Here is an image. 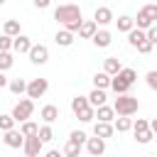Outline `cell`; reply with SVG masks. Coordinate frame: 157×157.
<instances>
[{"mask_svg": "<svg viewBox=\"0 0 157 157\" xmlns=\"http://www.w3.org/2000/svg\"><path fill=\"white\" fill-rule=\"evenodd\" d=\"M103 71H105L108 76H118V74L123 71V64H120V59H118V56H108V59L103 61Z\"/></svg>", "mask_w": 157, "mask_h": 157, "instance_id": "cell-12", "label": "cell"}, {"mask_svg": "<svg viewBox=\"0 0 157 157\" xmlns=\"http://www.w3.org/2000/svg\"><path fill=\"white\" fill-rule=\"evenodd\" d=\"M96 32H98V25L93 20H83L81 27H78V37H83V39H93Z\"/></svg>", "mask_w": 157, "mask_h": 157, "instance_id": "cell-13", "label": "cell"}, {"mask_svg": "<svg viewBox=\"0 0 157 157\" xmlns=\"http://www.w3.org/2000/svg\"><path fill=\"white\" fill-rule=\"evenodd\" d=\"M7 86H10V91H12L15 96H22V93H27V81H25V78H12Z\"/></svg>", "mask_w": 157, "mask_h": 157, "instance_id": "cell-28", "label": "cell"}, {"mask_svg": "<svg viewBox=\"0 0 157 157\" xmlns=\"http://www.w3.org/2000/svg\"><path fill=\"white\" fill-rule=\"evenodd\" d=\"M140 10H142V12H145L152 22H157V2H147V5H142Z\"/></svg>", "mask_w": 157, "mask_h": 157, "instance_id": "cell-33", "label": "cell"}, {"mask_svg": "<svg viewBox=\"0 0 157 157\" xmlns=\"http://www.w3.org/2000/svg\"><path fill=\"white\" fill-rule=\"evenodd\" d=\"M47 88H49V81L47 78H32L29 83H27V98H42L44 93H47Z\"/></svg>", "mask_w": 157, "mask_h": 157, "instance_id": "cell-4", "label": "cell"}, {"mask_svg": "<svg viewBox=\"0 0 157 157\" xmlns=\"http://www.w3.org/2000/svg\"><path fill=\"white\" fill-rule=\"evenodd\" d=\"M98 49H105V47H110V42H113V34L108 32V29H98L96 34H93V39H91Z\"/></svg>", "mask_w": 157, "mask_h": 157, "instance_id": "cell-10", "label": "cell"}, {"mask_svg": "<svg viewBox=\"0 0 157 157\" xmlns=\"http://www.w3.org/2000/svg\"><path fill=\"white\" fill-rule=\"evenodd\" d=\"M105 91H101V88H93L91 93H88V103H91V108H101V105H105Z\"/></svg>", "mask_w": 157, "mask_h": 157, "instance_id": "cell-17", "label": "cell"}, {"mask_svg": "<svg viewBox=\"0 0 157 157\" xmlns=\"http://www.w3.org/2000/svg\"><path fill=\"white\" fill-rule=\"evenodd\" d=\"M12 64H15L12 54H10V52H0V71L5 74L7 69H12Z\"/></svg>", "mask_w": 157, "mask_h": 157, "instance_id": "cell-30", "label": "cell"}, {"mask_svg": "<svg viewBox=\"0 0 157 157\" xmlns=\"http://www.w3.org/2000/svg\"><path fill=\"white\" fill-rule=\"evenodd\" d=\"M81 147H83V145H78V142L69 140V142L64 145V155H66V157H78V155H81Z\"/></svg>", "mask_w": 157, "mask_h": 157, "instance_id": "cell-29", "label": "cell"}, {"mask_svg": "<svg viewBox=\"0 0 157 157\" xmlns=\"http://www.w3.org/2000/svg\"><path fill=\"white\" fill-rule=\"evenodd\" d=\"M96 118H98V123H110V120H115L113 105H101V108H96Z\"/></svg>", "mask_w": 157, "mask_h": 157, "instance_id": "cell-19", "label": "cell"}, {"mask_svg": "<svg viewBox=\"0 0 157 157\" xmlns=\"http://www.w3.org/2000/svg\"><path fill=\"white\" fill-rule=\"evenodd\" d=\"M150 2H157V0H150Z\"/></svg>", "mask_w": 157, "mask_h": 157, "instance_id": "cell-48", "label": "cell"}, {"mask_svg": "<svg viewBox=\"0 0 157 157\" xmlns=\"http://www.w3.org/2000/svg\"><path fill=\"white\" fill-rule=\"evenodd\" d=\"M0 5H5V0H0Z\"/></svg>", "mask_w": 157, "mask_h": 157, "instance_id": "cell-47", "label": "cell"}, {"mask_svg": "<svg viewBox=\"0 0 157 157\" xmlns=\"http://www.w3.org/2000/svg\"><path fill=\"white\" fill-rule=\"evenodd\" d=\"M86 108H91L88 96H76V98H71V110H74V115H81Z\"/></svg>", "mask_w": 157, "mask_h": 157, "instance_id": "cell-18", "label": "cell"}, {"mask_svg": "<svg viewBox=\"0 0 157 157\" xmlns=\"http://www.w3.org/2000/svg\"><path fill=\"white\" fill-rule=\"evenodd\" d=\"M152 137H155V132H152L150 128H147V130H142V132H135V140H137L140 145H147Z\"/></svg>", "mask_w": 157, "mask_h": 157, "instance_id": "cell-35", "label": "cell"}, {"mask_svg": "<svg viewBox=\"0 0 157 157\" xmlns=\"http://www.w3.org/2000/svg\"><path fill=\"white\" fill-rule=\"evenodd\" d=\"M113 128H115L118 132H128V130H132V118H128V115H118Z\"/></svg>", "mask_w": 157, "mask_h": 157, "instance_id": "cell-25", "label": "cell"}, {"mask_svg": "<svg viewBox=\"0 0 157 157\" xmlns=\"http://www.w3.org/2000/svg\"><path fill=\"white\" fill-rule=\"evenodd\" d=\"M152 25H155V22H152V20H150L142 10H140V12H137V17H135V27H137V29H142V32H147Z\"/></svg>", "mask_w": 157, "mask_h": 157, "instance_id": "cell-27", "label": "cell"}, {"mask_svg": "<svg viewBox=\"0 0 157 157\" xmlns=\"http://www.w3.org/2000/svg\"><path fill=\"white\" fill-rule=\"evenodd\" d=\"M12 37H7V34H0V52H10L12 49Z\"/></svg>", "mask_w": 157, "mask_h": 157, "instance_id": "cell-39", "label": "cell"}, {"mask_svg": "<svg viewBox=\"0 0 157 157\" xmlns=\"http://www.w3.org/2000/svg\"><path fill=\"white\" fill-rule=\"evenodd\" d=\"M113 132H115V128H113V123H98L96 120V125H93V135L96 137H113Z\"/></svg>", "mask_w": 157, "mask_h": 157, "instance_id": "cell-15", "label": "cell"}, {"mask_svg": "<svg viewBox=\"0 0 157 157\" xmlns=\"http://www.w3.org/2000/svg\"><path fill=\"white\" fill-rule=\"evenodd\" d=\"M150 128V123L145 120V118H137V120H132V132H142V130H147Z\"/></svg>", "mask_w": 157, "mask_h": 157, "instance_id": "cell-37", "label": "cell"}, {"mask_svg": "<svg viewBox=\"0 0 157 157\" xmlns=\"http://www.w3.org/2000/svg\"><path fill=\"white\" fill-rule=\"evenodd\" d=\"M76 118H78L81 123H91V120L96 118V108H86V110H83L81 115H76Z\"/></svg>", "mask_w": 157, "mask_h": 157, "instance_id": "cell-36", "label": "cell"}, {"mask_svg": "<svg viewBox=\"0 0 157 157\" xmlns=\"http://www.w3.org/2000/svg\"><path fill=\"white\" fill-rule=\"evenodd\" d=\"M120 76H123V78H125V81L132 86V83H135V78H137V71H135V69H130V66H123Z\"/></svg>", "mask_w": 157, "mask_h": 157, "instance_id": "cell-34", "label": "cell"}, {"mask_svg": "<svg viewBox=\"0 0 157 157\" xmlns=\"http://www.w3.org/2000/svg\"><path fill=\"white\" fill-rule=\"evenodd\" d=\"M152 47H155V44H152L150 39H145V42L137 47V52H140V54H150V52H152Z\"/></svg>", "mask_w": 157, "mask_h": 157, "instance_id": "cell-41", "label": "cell"}, {"mask_svg": "<svg viewBox=\"0 0 157 157\" xmlns=\"http://www.w3.org/2000/svg\"><path fill=\"white\" fill-rule=\"evenodd\" d=\"M20 132H22L25 137H34V135H39V125H37L34 120H27V123L20 125Z\"/></svg>", "mask_w": 157, "mask_h": 157, "instance_id": "cell-26", "label": "cell"}, {"mask_svg": "<svg viewBox=\"0 0 157 157\" xmlns=\"http://www.w3.org/2000/svg\"><path fill=\"white\" fill-rule=\"evenodd\" d=\"M147 39H150L152 44H157V25H152V27L147 29Z\"/></svg>", "mask_w": 157, "mask_h": 157, "instance_id": "cell-42", "label": "cell"}, {"mask_svg": "<svg viewBox=\"0 0 157 157\" xmlns=\"http://www.w3.org/2000/svg\"><path fill=\"white\" fill-rule=\"evenodd\" d=\"M39 118H42L47 125H52V123L59 118V108H56V105H52V103H47V105L39 110Z\"/></svg>", "mask_w": 157, "mask_h": 157, "instance_id": "cell-14", "label": "cell"}, {"mask_svg": "<svg viewBox=\"0 0 157 157\" xmlns=\"http://www.w3.org/2000/svg\"><path fill=\"white\" fill-rule=\"evenodd\" d=\"M145 81H147V86H150L152 91H157V71H155V69H152V71H147Z\"/></svg>", "mask_w": 157, "mask_h": 157, "instance_id": "cell-40", "label": "cell"}, {"mask_svg": "<svg viewBox=\"0 0 157 157\" xmlns=\"http://www.w3.org/2000/svg\"><path fill=\"white\" fill-rule=\"evenodd\" d=\"M54 42H56L59 47H71V44H74V34H71L69 29H59V32L54 34Z\"/></svg>", "mask_w": 157, "mask_h": 157, "instance_id": "cell-20", "label": "cell"}, {"mask_svg": "<svg viewBox=\"0 0 157 157\" xmlns=\"http://www.w3.org/2000/svg\"><path fill=\"white\" fill-rule=\"evenodd\" d=\"M115 25H118L120 32H132V29H135V20H132L130 15H120V17L115 20Z\"/></svg>", "mask_w": 157, "mask_h": 157, "instance_id": "cell-22", "label": "cell"}, {"mask_svg": "<svg viewBox=\"0 0 157 157\" xmlns=\"http://www.w3.org/2000/svg\"><path fill=\"white\" fill-rule=\"evenodd\" d=\"M69 140H74V142H78V145H86V140H88V137H86V132H83V130H74V132L69 135Z\"/></svg>", "mask_w": 157, "mask_h": 157, "instance_id": "cell-38", "label": "cell"}, {"mask_svg": "<svg viewBox=\"0 0 157 157\" xmlns=\"http://www.w3.org/2000/svg\"><path fill=\"white\" fill-rule=\"evenodd\" d=\"M86 152H88L91 157H101V155L105 152V140H103V137H96V135L88 137V140H86Z\"/></svg>", "mask_w": 157, "mask_h": 157, "instance_id": "cell-6", "label": "cell"}, {"mask_svg": "<svg viewBox=\"0 0 157 157\" xmlns=\"http://www.w3.org/2000/svg\"><path fill=\"white\" fill-rule=\"evenodd\" d=\"M93 22L101 25V27L110 25V22H113V10H110V7H96V12H93Z\"/></svg>", "mask_w": 157, "mask_h": 157, "instance_id": "cell-8", "label": "cell"}, {"mask_svg": "<svg viewBox=\"0 0 157 157\" xmlns=\"http://www.w3.org/2000/svg\"><path fill=\"white\" fill-rule=\"evenodd\" d=\"M110 78H113V76H108L105 71H98V74L93 76V88H101V91H105V88L110 86Z\"/></svg>", "mask_w": 157, "mask_h": 157, "instance_id": "cell-23", "label": "cell"}, {"mask_svg": "<svg viewBox=\"0 0 157 157\" xmlns=\"http://www.w3.org/2000/svg\"><path fill=\"white\" fill-rule=\"evenodd\" d=\"M110 88L115 91V96H123V93H128V91H130V83L118 74V76H113V78H110Z\"/></svg>", "mask_w": 157, "mask_h": 157, "instance_id": "cell-16", "label": "cell"}, {"mask_svg": "<svg viewBox=\"0 0 157 157\" xmlns=\"http://www.w3.org/2000/svg\"><path fill=\"white\" fill-rule=\"evenodd\" d=\"M137 108H140V101L135 98V96H130V93H123V96H118L115 98V103H113V110L118 113V115H132V113H137Z\"/></svg>", "mask_w": 157, "mask_h": 157, "instance_id": "cell-2", "label": "cell"}, {"mask_svg": "<svg viewBox=\"0 0 157 157\" xmlns=\"http://www.w3.org/2000/svg\"><path fill=\"white\" fill-rule=\"evenodd\" d=\"M150 130L157 135V118H152V120H150Z\"/></svg>", "mask_w": 157, "mask_h": 157, "instance_id": "cell-46", "label": "cell"}, {"mask_svg": "<svg viewBox=\"0 0 157 157\" xmlns=\"http://www.w3.org/2000/svg\"><path fill=\"white\" fill-rule=\"evenodd\" d=\"M34 2V7H39V10H47L49 5H52V0H32Z\"/></svg>", "mask_w": 157, "mask_h": 157, "instance_id": "cell-43", "label": "cell"}, {"mask_svg": "<svg viewBox=\"0 0 157 157\" xmlns=\"http://www.w3.org/2000/svg\"><path fill=\"white\" fill-rule=\"evenodd\" d=\"M0 130H2V132L15 130V118H12V115H2V113H0Z\"/></svg>", "mask_w": 157, "mask_h": 157, "instance_id": "cell-32", "label": "cell"}, {"mask_svg": "<svg viewBox=\"0 0 157 157\" xmlns=\"http://www.w3.org/2000/svg\"><path fill=\"white\" fill-rule=\"evenodd\" d=\"M145 39H147V32H142V29H137V27H135L132 32H128V42H130V47H135V49H137Z\"/></svg>", "mask_w": 157, "mask_h": 157, "instance_id": "cell-21", "label": "cell"}, {"mask_svg": "<svg viewBox=\"0 0 157 157\" xmlns=\"http://www.w3.org/2000/svg\"><path fill=\"white\" fill-rule=\"evenodd\" d=\"M32 113H34V101L32 98H20V103H15L10 115L15 118V123H27L32 118Z\"/></svg>", "mask_w": 157, "mask_h": 157, "instance_id": "cell-3", "label": "cell"}, {"mask_svg": "<svg viewBox=\"0 0 157 157\" xmlns=\"http://www.w3.org/2000/svg\"><path fill=\"white\" fill-rule=\"evenodd\" d=\"M54 20L59 22V25H71V22H81L83 20V15H81V7L78 5H74V2H64V5H59L56 10H54Z\"/></svg>", "mask_w": 157, "mask_h": 157, "instance_id": "cell-1", "label": "cell"}, {"mask_svg": "<svg viewBox=\"0 0 157 157\" xmlns=\"http://www.w3.org/2000/svg\"><path fill=\"white\" fill-rule=\"evenodd\" d=\"M2 34H7V37H20V22L17 20H7L5 25H2Z\"/></svg>", "mask_w": 157, "mask_h": 157, "instance_id": "cell-24", "label": "cell"}, {"mask_svg": "<svg viewBox=\"0 0 157 157\" xmlns=\"http://www.w3.org/2000/svg\"><path fill=\"white\" fill-rule=\"evenodd\" d=\"M42 140H39V135H34V137H25V145H22V150H25V155L27 157H39V152H42Z\"/></svg>", "mask_w": 157, "mask_h": 157, "instance_id": "cell-7", "label": "cell"}, {"mask_svg": "<svg viewBox=\"0 0 157 157\" xmlns=\"http://www.w3.org/2000/svg\"><path fill=\"white\" fill-rule=\"evenodd\" d=\"M7 83H10V81H7V78H5V74H2V71H0V91H2V88H5V86H7Z\"/></svg>", "mask_w": 157, "mask_h": 157, "instance_id": "cell-45", "label": "cell"}, {"mask_svg": "<svg viewBox=\"0 0 157 157\" xmlns=\"http://www.w3.org/2000/svg\"><path fill=\"white\" fill-rule=\"evenodd\" d=\"M2 142H5L7 147H22V145H25V135H22L20 130H7L5 137H2Z\"/></svg>", "mask_w": 157, "mask_h": 157, "instance_id": "cell-9", "label": "cell"}, {"mask_svg": "<svg viewBox=\"0 0 157 157\" xmlns=\"http://www.w3.org/2000/svg\"><path fill=\"white\" fill-rule=\"evenodd\" d=\"M34 44H32V39L29 37H25V34H20V37H15V42H12V49L17 52V54H29V49H32Z\"/></svg>", "mask_w": 157, "mask_h": 157, "instance_id": "cell-11", "label": "cell"}, {"mask_svg": "<svg viewBox=\"0 0 157 157\" xmlns=\"http://www.w3.org/2000/svg\"><path fill=\"white\" fill-rule=\"evenodd\" d=\"M29 61L32 64H37V66H42V64H47L49 61V49L44 47V44H34L32 49H29Z\"/></svg>", "mask_w": 157, "mask_h": 157, "instance_id": "cell-5", "label": "cell"}, {"mask_svg": "<svg viewBox=\"0 0 157 157\" xmlns=\"http://www.w3.org/2000/svg\"><path fill=\"white\" fill-rule=\"evenodd\" d=\"M39 140H42V142H52V140H54V130H52V125L44 123V125L39 128Z\"/></svg>", "mask_w": 157, "mask_h": 157, "instance_id": "cell-31", "label": "cell"}, {"mask_svg": "<svg viewBox=\"0 0 157 157\" xmlns=\"http://www.w3.org/2000/svg\"><path fill=\"white\" fill-rule=\"evenodd\" d=\"M44 157H64V155H61V152H59V150H49V152H47V155H44Z\"/></svg>", "mask_w": 157, "mask_h": 157, "instance_id": "cell-44", "label": "cell"}]
</instances>
